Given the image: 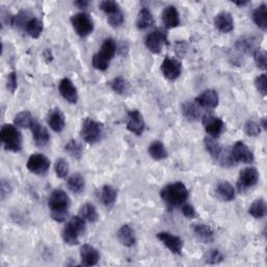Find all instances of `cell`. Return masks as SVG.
<instances>
[{
	"label": "cell",
	"mask_w": 267,
	"mask_h": 267,
	"mask_svg": "<svg viewBox=\"0 0 267 267\" xmlns=\"http://www.w3.org/2000/svg\"><path fill=\"white\" fill-rule=\"evenodd\" d=\"M71 205L69 195L62 189H54L48 199V207L51 218L57 222H64L69 213Z\"/></svg>",
	"instance_id": "6da1fadb"
},
{
	"label": "cell",
	"mask_w": 267,
	"mask_h": 267,
	"mask_svg": "<svg viewBox=\"0 0 267 267\" xmlns=\"http://www.w3.org/2000/svg\"><path fill=\"white\" fill-rule=\"evenodd\" d=\"M161 199L171 208L182 207L189 198V190L184 183L174 182L164 186L160 192Z\"/></svg>",
	"instance_id": "7a4b0ae2"
},
{
	"label": "cell",
	"mask_w": 267,
	"mask_h": 267,
	"mask_svg": "<svg viewBox=\"0 0 267 267\" xmlns=\"http://www.w3.org/2000/svg\"><path fill=\"white\" fill-rule=\"evenodd\" d=\"M117 52V43L115 40L108 38L104 41V43L97 53L92 58V66L100 71H106L109 68L111 61L113 60Z\"/></svg>",
	"instance_id": "3957f363"
},
{
	"label": "cell",
	"mask_w": 267,
	"mask_h": 267,
	"mask_svg": "<svg viewBox=\"0 0 267 267\" xmlns=\"http://www.w3.org/2000/svg\"><path fill=\"white\" fill-rule=\"evenodd\" d=\"M86 221L79 215L73 216L65 226L62 237L63 240L68 245H76L79 242V238L86 233Z\"/></svg>",
	"instance_id": "277c9868"
},
{
	"label": "cell",
	"mask_w": 267,
	"mask_h": 267,
	"mask_svg": "<svg viewBox=\"0 0 267 267\" xmlns=\"http://www.w3.org/2000/svg\"><path fill=\"white\" fill-rule=\"evenodd\" d=\"M0 139L8 151L18 152L22 149V135L16 125L5 124L0 131Z\"/></svg>",
	"instance_id": "5b68a950"
},
{
	"label": "cell",
	"mask_w": 267,
	"mask_h": 267,
	"mask_svg": "<svg viewBox=\"0 0 267 267\" xmlns=\"http://www.w3.org/2000/svg\"><path fill=\"white\" fill-rule=\"evenodd\" d=\"M104 134V125L93 119L87 118L83 120L80 136L85 142L89 144H95L102 139Z\"/></svg>",
	"instance_id": "8992f818"
},
{
	"label": "cell",
	"mask_w": 267,
	"mask_h": 267,
	"mask_svg": "<svg viewBox=\"0 0 267 267\" xmlns=\"http://www.w3.org/2000/svg\"><path fill=\"white\" fill-rule=\"evenodd\" d=\"M74 32L81 38L88 37L94 31V23L90 15L86 13H77L70 19Z\"/></svg>",
	"instance_id": "52a82bcc"
},
{
	"label": "cell",
	"mask_w": 267,
	"mask_h": 267,
	"mask_svg": "<svg viewBox=\"0 0 267 267\" xmlns=\"http://www.w3.org/2000/svg\"><path fill=\"white\" fill-rule=\"evenodd\" d=\"M230 154L235 165L238 163L250 164L255 160L254 152L242 141H237L233 145L232 149L230 150Z\"/></svg>",
	"instance_id": "ba28073f"
},
{
	"label": "cell",
	"mask_w": 267,
	"mask_h": 267,
	"mask_svg": "<svg viewBox=\"0 0 267 267\" xmlns=\"http://www.w3.org/2000/svg\"><path fill=\"white\" fill-rule=\"evenodd\" d=\"M144 43L150 52L159 54L162 52L163 47L168 44V38L164 31L157 30L145 37Z\"/></svg>",
	"instance_id": "9c48e42d"
},
{
	"label": "cell",
	"mask_w": 267,
	"mask_h": 267,
	"mask_svg": "<svg viewBox=\"0 0 267 267\" xmlns=\"http://www.w3.org/2000/svg\"><path fill=\"white\" fill-rule=\"evenodd\" d=\"M260 173L255 167H247L243 169L237 181V187L240 192H245L248 189L255 187L259 181Z\"/></svg>",
	"instance_id": "30bf717a"
},
{
	"label": "cell",
	"mask_w": 267,
	"mask_h": 267,
	"mask_svg": "<svg viewBox=\"0 0 267 267\" xmlns=\"http://www.w3.org/2000/svg\"><path fill=\"white\" fill-rule=\"evenodd\" d=\"M26 167L32 173L45 174L50 168V161L43 153H34L29 158Z\"/></svg>",
	"instance_id": "8fae6325"
},
{
	"label": "cell",
	"mask_w": 267,
	"mask_h": 267,
	"mask_svg": "<svg viewBox=\"0 0 267 267\" xmlns=\"http://www.w3.org/2000/svg\"><path fill=\"white\" fill-rule=\"evenodd\" d=\"M202 123L205 128V131L211 138H218L224 131V122L212 114H206L202 117Z\"/></svg>",
	"instance_id": "7c38bea8"
},
{
	"label": "cell",
	"mask_w": 267,
	"mask_h": 267,
	"mask_svg": "<svg viewBox=\"0 0 267 267\" xmlns=\"http://www.w3.org/2000/svg\"><path fill=\"white\" fill-rule=\"evenodd\" d=\"M182 63L175 58L166 57L161 65V71L168 80H175L182 74Z\"/></svg>",
	"instance_id": "4fadbf2b"
},
{
	"label": "cell",
	"mask_w": 267,
	"mask_h": 267,
	"mask_svg": "<svg viewBox=\"0 0 267 267\" xmlns=\"http://www.w3.org/2000/svg\"><path fill=\"white\" fill-rule=\"evenodd\" d=\"M157 238L172 252V254L182 255L184 242H183V240L179 236L172 235L169 232H160L157 234Z\"/></svg>",
	"instance_id": "5bb4252c"
},
{
	"label": "cell",
	"mask_w": 267,
	"mask_h": 267,
	"mask_svg": "<svg viewBox=\"0 0 267 267\" xmlns=\"http://www.w3.org/2000/svg\"><path fill=\"white\" fill-rule=\"evenodd\" d=\"M126 129L131 133L140 136L145 131V121L143 115L137 110L130 111L128 113V120H126Z\"/></svg>",
	"instance_id": "9a60e30c"
},
{
	"label": "cell",
	"mask_w": 267,
	"mask_h": 267,
	"mask_svg": "<svg viewBox=\"0 0 267 267\" xmlns=\"http://www.w3.org/2000/svg\"><path fill=\"white\" fill-rule=\"evenodd\" d=\"M59 92L62 95V97L69 104H76L78 101V93L77 89L74 86L71 79L69 78H63L59 82Z\"/></svg>",
	"instance_id": "2e32d148"
},
{
	"label": "cell",
	"mask_w": 267,
	"mask_h": 267,
	"mask_svg": "<svg viewBox=\"0 0 267 267\" xmlns=\"http://www.w3.org/2000/svg\"><path fill=\"white\" fill-rule=\"evenodd\" d=\"M31 131L33 134L34 142L38 147H45L50 141V135L45 126L42 125L39 121L34 120Z\"/></svg>",
	"instance_id": "e0dca14e"
},
{
	"label": "cell",
	"mask_w": 267,
	"mask_h": 267,
	"mask_svg": "<svg viewBox=\"0 0 267 267\" xmlns=\"http://www.w3.org/2000/svg\"><path fill=\"white\" fill-rule=\"evenodd\" d=\"M47 124L50 129L55 133H61L64 131L66 126V119L63 112L59 108H54L49 111L47 114Z\"/></svg>",
	"instance_id": "ac0fdd59"
},
{
	"label": "cell",
	"mask_w": 267,
	"mask_h": 267,
	"mask_svg": "<svg viewBox=\"0 0 267 267\" xmlns=\"http://www.w3.org/2000/svg\"><path fill=\"white\" fill-rule=\"evenodd\" d=\"M79 256L82 266H94L101 259L100 251L90 244H83L79 249Z\"/></svg>",
	"instance_id": "d6986e66"
},
{
	"label": "cell",
	"mask_w": 267,
	"mask_h": 267,
	"mask_svg": "<svg viewBox=\"0 0 267 267\" xmlns=\"http://www.w3.org/2000/svg\"><path fill=\"white\" fill-rule=\"evenodd\" d=\"M195 103L204 109H215L219 104L218 93L212 89L205 90L195 98Z\"/></svg>",
	"instance_id": "ffe728a7"
},
{
	"label": "cell",
	"mask_w": 267,
	"mask_h": 267,
	"mask_svg": "<svg viewBox=\"0 0 267 267\" xmlns=\"http://www.w3.org/2000/svg\"><path fill=\"white\" fill-rule=\"evenodd\" d=\"M162 21L167 30L175 29L181 24V16L177 9L173 6H167L162 12Z\"/></svg>",
	"instance_id": "44dd1931"
},
{
	"label": "cell",
	"mask_w": 267,
	"mask_h": 267,
	"mask_svg": "<svg viewBox=\"0 0 267 267\" xmlns=\"http://www.w3.org/2000/svg\"><path fill=\"white\" fill-rule=\"evenodd\" d=\"M214 26L220 33H231L234 30V19L229 12H220L214 18Z\"/></svg>",
	"instance_id": "7402d4cb"
},
{
	"label": "cell",
	"mask_w": 267,
	"mask_h": 267,
	"mask_svg": "<svg viewBox=\"0 0 267 267\" xmlns=\"http://www.w3.org/2000/svg\"><path fill=\"white\" fill-rule=\"evenodd\" d=\"M117 196H118L117 190L110 185H105L101 189V191L98 192V199H100L102 204L108 209H112L115 206Z\"/></svg>",
	"instance_id": "603a6c76"
},
{
	"label": "cell",
	"mask_w": 267,
	"mask_h": 267,
	"mask_svg": "<svg viewBox=\"0 0 267 267\" xmlns=\"http://www.w3.org/2000/svg\"><path fill=\"white\" fill-rule=\"evenodd\" d=\"M191 229L200 241L204 243H211L214 241V232L208 224L194 223L192 224Z\"/></svg>",
	"instance_id": "cb8c5ba5"
},
{
	"label": "cell",
	"mask_w": 267,
	"mask_h": 267,
	"mask_svg": "<svg viewBox=\"0 0 267 267\" xmlns=\"http://www.w3.org/2000/svg\"><path fill=\"white\" fill-rule=\"evenodd\" d=\"M215 193L217 198L222 202H232L236 196L235 188L232 186L231 183L226 181L218 183L215 187Z\"/></svg>",
	"instance_id": "d4e9b609"
},
{
	"label": "cell",
	"mask_w": 267,
	"mask_h": 267,
	"mask_svg": "<svg viewBox=\"0 0 267 267\" xmlns=\"http://www.w3.org/2000/svg\"><path fill=\"white\" fill-rule=\"evenodd\" d=\"M117 238L119 242L126 247H132L136 243L135 231L131 226H129V224H123V226L118 230Z\"/></svg>",
	"instance_id": "484cf974"
},
{
	"label": "cell",
	"mask_w": 267,
	"mask_h": 267,
	"mask_svg": "<svg viewBox=\"0 0 267 267\" xmlns=\"http://www.w3.org/2000/svg\"><path fill=\"white\" fill-rule=\"evenodd\" d=\"M200 106L196 103L186 102L182 105V114L188 121L195 122L202 118Z\"/></svg>",
	"instance_id": "4316f807"
},
{
	"label": "cell",
	"mask_w": 267,
	"mask_h": 267,
	"mask_svg": "<svg viewBox=\"0 0 267 267\" xmlns=\"http://www.w3.org/2000/svg\"><path fill=\"white\" fill-rule=\"evenodd\" d=\"M136 24H137L138 29L141 31L147 30L154 24L153 16H152L151 12L148 10V8H142L141 10H140L138 16H137Z\"/></svg>",
	"instance_id": "83f0119b"
},
{
	"label": "cell",
	"mask_w": 267,
	"mask_h": 267,
	"mask_svg": "<svg viewBox=\"0 0 267 267\" xmlns=\"http://www.w3.org/2000/svg\"><path fill=\"white\" fill-rule=\"evenodd\" d=\"M23 32L33 39H38L43 32V22L38 18L32 17L27 21Z\"/></svg>",
	"instance_id": "f1b7e54d"
},
{
	"label": "cell",
	"mask_w": 267,
	"mask_h": 267,
	"mask_svg": "<svg viewBox=\"0 0 267 267\" xmlns=\"http://www.w3.org/2000/svg\"><path fill=\"white\" fill-rule=\"evenodd\" d=\"M252 20L259 29L263 32L267 30V7L266 5H261L252 12Z\"/></svg>",
	"instance_id": "f546056e"
},
{
	"label": "cell",
	"mask_w": 267,
	"mask_h": 267,
	"mask_svg": "<svg viewBox=\"0 0 267 267\" xmlns=\"http://www.w3.org/2000/svg\"><path fill=\"white\" fill-rule=\"evenodd\" d=\"M148 154L156 161H162L168 157L167 149L161 141H153L148 146Z\"/></svg>",
	"instance_id": "4dcf8cb0"
},
{
	"label": "cell",
	"mask_w": 267,
	"mask_h": 267,
	"mask_svg": "<svg viewBox=\"0 0 267 267\" xmlns=\"http://www.w3.org/2000/svg\"><path fill=\"white\" fill-rule=\"evenodd\" d=\"M85 186V179H83L80 173L72 174L67 181L68 189L75 194H80L81 192H83Z\"/></svg>",
	"instance_id": "1f68e13d"
},
{
	"label": "cell",
	"mask_w": 267,
	"mask_h": 267,
	"mask_svg": "<svg viewBox=\"0 0 267 267\" xmlns=\"http://www.w3.org/2000/svg\"><path fill=\"white\" fill-rule=\"evenodd\" d=\"M110 86L116 94L121 95V96H125L130 94L131 92V85L130 82L126 80L125 78L119 76L114 78L110 82Z\"/></svg>",
	"instance_id": "d6a6232c"
},
{
	"label": "cell",
	"mask_w": 267,
	"mask_h": 267,
	"mask_svg": "<svg viewBox=\"0 0 267 267\" xmlns=\"http://www.w3.org/2000/svg\"><path fill=\"white\" fill-rule=\"evenodd\" d=\"M79 216L86 222L95 223L98 220V213L96 208L92 204H85L80 207Z\"/></svg>",
	"instance_id": "836d02e7"
},
{
	"label": "cell",
	"mask_w": 267,
	"mask_h": 267,
	"mask_svg": "<svg viewBox=\"0 0 267 267\" xmlns=\"http://www.w3.org/2000/svg\"><path fill=\"white\" fill-rule=\"evenodd\" d=\"M34 120L35 119L33 118V115L31 114V112L22 111L15 116V118H14V124H15L17 128L31 129Z\"/></svg>",
	"instance_id": "e575fe53"
},
{
	"label": "cell",
	"mask_w": 267,
	"mask_h": 267,
	"mask_svg": "<svg viewBox=\"0 0 267 267\" xmlns=\"http://www.w3.org/2000/svg\"><path fill=\"white\" fill-rule=\"evenodd\" d=\"M248 213L256 219L263 218L266 214V203L263 199H258L248 208Z\"/></svg>",
	"instance_id": "d590c367"
},
{
	"label": "cell",
	"mask_w": 267,
	"mask_h": 267,
	"mask_svg": "<svg viewBox=\"0 0 267 267\" xmlns=\"http://www.w3.org/2000/svg\"><path fill=\"white\" fill-rule=\"evenodd\" d=\"M65 151L70 157L75 160H80L82 157V146L79 142H77L76 140L73 139L69 140V141L66 143Z\"/></svg>",
	"instance_id": "8d00e7d4"
},
{
	"label": "cell",
	"mask_w": 267,
	"mask_h": 267,
	"mask_svg": "<svg viewBox=\"0 0 267 267\" xmlns=\"http://www.w3.org/2000/svg\"><path fill=\"white\" fill-rule=\"evenodd\" d=\"M32 18V16L30 15L29 12H25V11H20L17 15L13 16L12 19V26L15 27V29L19 30V31H24V27L30 19Z\"/></svg>",
	"instance_id": "74e56055"
},
{
	"label": "cell",
	"mask_w": 267,
	"mask_h": 267,
	"mask_svg": "<svg viewBox=\"0 0 267 267\" xmlns=\"http://www.w3.org/2000/svg\"><path fill=\"white\" fill-rule=\"evenodd\" d=\"M256 40L254 37H243L240 38L236 43V47L238 50H240L245 53H249L250 51L254 52Z\"/></svg>",
	"instance_id": "f35d334b"
},
{
	"label": "cell",
	"mask_w": 267,
	"mask_h": 267,
	"mask_svg": "<svg viewBox=\"0 0 267 267\" xmlns=\"http://www.w3.org/2000/svg\"><path fill=\"white\" fill-rule=\"evenodd\" d=\"M54 171L58 177L60 179H66L69 174V164L66 160L63 158L58 159L54 164Z\"/></svg>",
	"instance_id": "ab89813d"
},
{
	"label": "cell",
	"mask_w": 267,
	"mask_h": 267,
	"mask_svg": "<svg viewBox=\"0 0 267 267\" xmlns=\"http://www.w3.org/2000/svg\"><path fill=\"white\" fill-rule=\"evenodd\" d=\"M100 9L107 14V16L113 15V14L121 11L120 6L116 2H113V0H105V2H102L100 4Z\"/></svg>",
	"instance_id": "60d3db41"
},
{
	"label": "cell",
	"mask_w": 267,
	"mask_h": 267,
	"mask_svg": "<svg viewBox=\"0 0 267 267\" xmlns=\"http://www.w3.org/2000/svg\"><path fill=\"white\" fill-rule=\"evenodd\" d=\"M205 261L207 264H219L223 261V255L220 252L219 249L211 248L207 254L205 255Z\"/></svg>",
	"instance_id": "b9f144b4"
},
{
	"label": "cell",
	"mask_w": 267,
	"mask_h": 267,
	"mask_svg": "<svg viewBox=\"0 0 267 267\" xmlns=\"http://www.w3.org/2000/svg\"><path fill=\"white\" fill-rule=\"evenodd\" d=\"M254 61L256 66L261 70H266L267 62H266V53L264 50L260 48H256L254 50Z\"/></svg>",
	"instance_id": "7bdbcfd3"
},
{
	"label": "cell",
	"mask_w": 267,
	"mask_h": 267,
	"mask_svg": "<svg viewBox=\"0 0 267 267\" xmlns=\"http://www.w3.org/2000/svg\"><path fill=\"white\" fill-rule=\"evenodd\" d=\"M244 132L249 137H257L261 133V126L255 121H247L244 125Z\"/></svg>",
	"instance_id": "ee69618b"
},
{
	"label": "cell",
	"mask_w": 267,
	"mask_h": 267,
	"mask_svg": "<svg viewBox=\"0 0 267 267\" xmlns=\"http://www.w3.org/2000/svg\"><path fill=\"white\" fill-rule=\"evenodd\" d=\"M123 22H124V14L122 11H119L113 14V15L108 16V23L112 27H119L123 24Z\"/></svg>",
	"instance_id": "f6af8a7d"
},
{
	"label": "cell",
	"mask_w": 267,
	"mask_h": 267,
	"mask_svg": "<svg viewBox=\"0 0 267 267\" xmlns=\"http://www.w3.org/2000/svg\"><path fill=\"white\" fill-rule=\"evenodd\" d=\"M255 86H256L257 90L259 91V93H261L263 96L266 95V93H267V76L265 73H262L256 77Z\"/></svg>",
	"instance_id": "bcb514c9"
},
{
	"label": "cell",
	"mask_w": 267,
	"mask_h": 267,
	"mask_svg": "<svg viewBox=\"0 0 267 267\" xmlns=\"http://www.w3.org/2000/svg\"><path fill=\"white\" fill-rule=\"evenodd\" d=\"M18 87V80H17V74L16 72H11L8 75V79H7V88L11 93H14L16 91Z\"/></svg>",
	"instance_id": "7dc6e473"
},
{
	"label": "cell",
	"mask_w": 267,
	"mask_h": 267,
	"mask_svg": "<svg viewBox=\"0 0 267 267\" xmlns=\"http://www.w3.org/2000/svg\"><path fill=\"white\" fill-rule=\"evenodd\" d=\"M182 213H183V215H184L187 218H189V219L195 218L196 215H198L194 207L192 205L186 204V203L182 206Z\"/></svg>",
	"instance_id": "c3c4849f"
},
{
	"label": "cell",
	"mask_w": 267,
	"mask_h": 267,
	"mask_svg": "<svg viewBox=\"0 0 267 267\" xmlns=\"http://www.w3.org/2000/svg\"><path fill=\"white\" fill-rule=\"evenodd\" d=\"M12 192V186L7 180H3L2 184H0V196H2V200H6L7 196Z\"/></svg>",
	"instance_id": "681fc988"
},
{
	"label": "cell",
	"mask_w": 267,
	"mask_h": 267,
	"mask_svg": "<svg viewBox=\"0 0 267 267\" xmlns=\"http://www.w3.org/2000/svg\"><path fill=\"white\" fill-rule=\"evenodd\" d=\"M187 49H188V46H187V44L185 43L184 41L177 42L176 46H175V50H176V52H177V54L180 55V57H184V55L187 52Z\"/></svg>",
	"instance_id": "f907efd6"
},
{
	"label": "cell",
	"mask_w": 267,
	"mask_h": 267,
	"mask_svg": "<svg viewBox=\"0 0 267 267\" xmlns=\"http://www.w3.org/2000/svg\"><path fill=\"white\" fill-rule=\"evenodd\" d=\"M90 3L87 2V0H77V2H74V6L78 8L79 10H85L89 7Z\"/></svg>",
	"instance_id": "816d5d0a"
},
{
	"label": "cell",
	"mask_w": 267,
	"mask_h": 267,
	"mask_svg": "<svg viewBox=\"0 0 267 267\" xmlns=\"http://www.w3.org/2000/svg\"><path fill=\"white\" fill-rule=\"evenodd\" d=\"M43 55H44V58H45V59H46L48 62H51V61H52V59H53L52 54H51V51H50L49 49H46V50L44 51Z\"/></svg>",
	"instance_id": "f5cc1de1"
},
{
	"label": "cell",
	"mask_w": 267,
	"mask_h": 267,
	"mask_svg": "<svg viewBox=\"0 0 267 267\" xmlns=\"http://www.w3.org/2000/svg\"><path fill=\"white\" fill-rule=\"evenodd\" d=\"M260 126H261V128H263L264 130H267V121H266V118H263V119L261 120Z\"/></svg>",
	"instance_id": "db71d44e"
},
{
	"label": "cell",
	"mask_w": 267,
	"mask_h": 267,
	"mask_svg": "<svg viewBox=\"0 0 267 267\" xmlns=\"http://www.w3.org/2000/svg\"><path fill=\"white\" fill-rule=\"evenodd\" d=\"M234 4L238 7H244V6L248 5V2H235Z\"/></svg>",
	"instance_id": "11a10c76"
}]
</instances>
